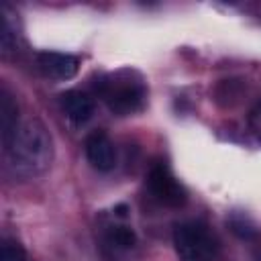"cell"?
<instances>
[{
    "mask_svg": "<svg viewBox=\"0 0 261 261\" xmlns=\"http://www.w3.org/2000/svg\"><path fill=\"white\" fill-rule=\"evenodd\" d=\"M59 104H61V110L65 112V116L77 124L86 122L92 118L94 114V100L86 94V92H80V90H67L59 96Z\"/></svg>",
    "mask_w": 261,
    "mask_h": 261,
    "instance_id": "obj_7",
    "label": "cell"
},
{
    "mask_svg": "<svg viewBox=\"0 0 261 261\" xmlns=\"http://www.w3.org/2000/svg\"><path fill=\"white\" fill-rule=\"evenodd\" d=\"M147 190L149 194L167 208H181L188 202L186 188L175 179L167 165L155 163L147 173Z\"/></svg>",
    "mask_w": 261,
    "mask_h": 261,
    "instance_id": "obj_4",
    "label": "cell"
},
{
    "mask_svg": "<svg viewBox=\"0 0 261 261\" xmlns=\"http://www.w3.org/2000/svg\"><path fill=\"white\" fill-rule=\"evenodd\" d=\"M228 226H230V230H232L239 239L251 241V239H255V237H257V228H255L253 220H251L247 214L234 212V214L228 218Z\"/></svg>",
    "mask_w": 261,
    "mask_h": 261,
    "instance_id": "obj_9",
    "label": "cell"
},
{
    "mask_svg": "<svg viewBox=\"0 0 261 261\" xmlns=\"http://www.w3.org/2000/svg\"><path fill=\"white\" fill-rule=\"evenodd\" d=\"M37 65L51 80H71L80 69V59L69 53L41 51L37 53Z\"/></svg>",
    "mask_w": 261,
    "mask_h": 261,
    "instance_id": "obj_6",
    "label": "cell"
},
{
    "mask_svg": "<svg viewBox=\"0 0 261 261\" xmlns=\"http://www.w3.org/2000/svg\"><path fill=\"white\" fill-rule=\"evenodd\" d=\"M126 212H128V206H126V204H118V206L114 208V214H116L118 218H124Z\"/></svg>",
    "mask_w": 261,
    "mask_h": 261,
    "instance_id": "obj_14",
    "label": "cell"
},
{
    "mask_svg": "<svg viewBox=\"0 0 261 261\" xmlns=\"http://www.w3.org/2000/svg\"><path fill=\"white\" fill-rule=\"evenodd\" d=\"M96 92L106 102L108 110L116 116H130L145 106L147 86L141 73L133 69H120L100 77Z\"/></svg>",
    "mask_w": 261,
    "mask_h": 261,
    "instance_id": "obj_2",
    "label": "cell"
},
{
    "mask_svg": "<svg viewBox=\"0 0 261 261\" xmlns=\"http://www.w3.org/2000/svg\"><path fill=\"white\" fill-rule=\"evenodd\" d=\"M253 261H261V245L253 251Z\"/></svg>",
    "mask_w": 261,
    "mask_h": 261,
    "instance_id": "obj_15",
    "label": "cell"
},
{
    "mask_svg": "<svg viewBox=\"0 0 261 261\" xmlns=\"http://www.w3.org/2000/svg\"><path fill=\"white\" fill-rule=\"evenodd\" d=\"M173 247L179 261H216L218 241L200 220H188L175 226Z\"/></svg>",
    "mask_w": 261,
    "mask_h": 261,
    "instance_id": "obj_3",
    "label": "cell"
},
{
    "mask_svg": "<svg viewBox=\"0 0 261 261\" xmlns=\"http://www.w3.org/2000/svg\"><path fill=\"white\" fill-rule=\"evenodd\" d=\"M84 151H86V157H88V161L94 169H98V171L114 169L116 149H114V143L110 141V137L104 130H92L86 137Z\"/></svg>",
    "mask_w": 261,
    "mask_h": 261,
    "instance_id": "obj_5",
    "label": "cell"
},
{
    "mask_svg": "<svg viewBox=\"0 0 261 261\" xmlns=\"http://www.w3.org/2000/svg\"><path fill=\"white\" fill-rule=\"evenodd\" d=\"M8 167L20 177H37L45 173L53 159L51 137L43 122L31 118L20 122L12 143L4 149Z\"/></svg>",
    "mask_w": 261,
    "mask_h": 261,
    "instance_id": "obj_1",
    "label": "cell"
},
{
    "mask_svg": "<svg viewBox=\"0 0 261 261\" xmlns=\"http://www.w3.org/2000/svg\"><path fill=\"white\" fill-rule=\"evenodd\" d=\"M108 241L116 249H133L137 245V234L130 226H114L108 232Z\"/></svg>",
    "mask_w": 261,
    "mask_h": 261,
    "instance_id": "obj_10",
    "label": "cell"
},
{
    "mask_svg": "<svg viewBox=\"0 0 261 261\" xmlns=\"http://www.w3.org/2000/svg\"><path fill=\"white\" fill-rule=\"evenodd\" d=\"M249 126L253 130L255 139L261 143V102L251 110V114H249Z\"/></svg>",
    "mask_w": 261,
    "mask_h": 261,
    "instance_id": "obj_13",
    "label": "cell"
},
{
    "mask_svg": "<svg viewBox=\"0 0 261 261\" xmlns=\"http://www.w3.org/2000/svg\"><path fill=\"white\" fill-rule=\"evenodd\" d=\"M0 45H2V51L4 53L12 51V47H14L12 31H10V24H8V20L4 16H2V24H0Z\"/></svg>",
    "mask_w": 261,
    "mask_h": 261,
    "instance_id": "obj_12",
    "label": "cell"
},
{
    "mask_svg": "<svg viewBox=\"0 0 261 261\" xmlns=\"http://www.w3.org/2000/svg\"><path fill=\"white\" fill-rule=\"evenodd\" d=\"M0 261H27V253L18 241L4 239L2 249H0Z\"/></svg>",
    "mask_w": 261,
    "mask_h": 261,
    "instance_id": "obj_11",
    "label": "cell"
},
{
    "mask_svg": "<svg viewBox=\"0 0 261 261\" xmlns=\"http://www.w3.org/2000/svg\"><path fill=\"white\" fill-rule=\"evenodd\" d=\"M18 126H20V122H18V106H16L12 94L6 88H2L0 90V135H2V147L4 149L12 143Z\"/></svg>",
    "mask_w": 261,
    "mask_h": 261,
    "instance_id": "obj_8",
    "label": "cell"
}]
</instances>
